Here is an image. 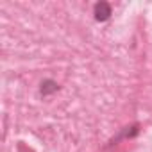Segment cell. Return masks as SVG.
Returning <instances> with one entry per match:
<instances>
[{
	"label": "cell",
	"mask_w": 152,
	"mask_h": 152,
	"mask_svg": "<svg viewBox=\"0 0 152 152\" xmlns=\"http://www.w3.org/2000/svg\"><path fill=\"white\" fill-rule=\"evenodd\" d=\"M93 15H95V20H97V22H106V20L111 16V6H109L107 2H99V4H95Z\"/></svg>",
	"instance_id": "1"
},
{
	"label": "cell",
	"mask_w": 152,
	"mask_h": 152,
	"mask_svg": "<svg viewBox=\"0 0 152 152\" xmlns=\"http://www.w3.org/2000/svg\"><path fill=\"white\" fill-rule=\"evenodd\" d=\"M57 90H59V84L56 81L47 79V81L41 83V95H50V93H56Z\"/></svg>",
	"instance_id": "2"
}]
</instances>
